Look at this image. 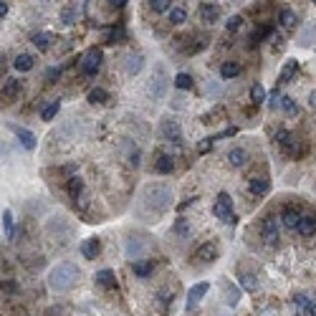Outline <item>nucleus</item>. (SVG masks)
Wrapping results in <instances>:
<instances>
[{"label":"nucleus","instance_id":"nucleus-1","mask_svg":"<svg viewBox=\"0 0 316 316\" xmlns=\"http://www.w3.org/2000/svg\"><path fill=\"white\" fill-rule=\"evenodd\" d=\"M76 279H78V268L73 263H58L48 273V286H51V291L63 294V291H68L76 284Z\"/></svg>","mask_w":316,"mask_h":316},{"label":"nucleus","instance_id":"nucleus-2","mask_svg":"<svg viewBox=\"0 0 316 316\" xmlns=\"http://www.w3.org/2000/svg\"><path fill=\"white\" fill-rule=\"evenodd\" d=\"M101 61H104V51L96 46V48H89L86 51V56H84V61H81V68H84V76H96V71H99V66H101Z\"/></svg>","mask_w":316,"mask_h":316},{"label":"nucleus","instance_id":"nucleus-3","mask_svg":"<svg viewBox=\"0 0 316 316\" xmlns=\"http://www.w3.org/2000/svg\"><path fill=\"white\" fill-rule=\"evenodd\" d=\"M147 200H149L152 205L157 203V208L165 210V208L172 203V192H170V187H165V185H154V187L147 190Z\"/></svg>","mask_w":316,"mask_h":316},{"label":"nucleus","instance_id":"nucleus-4","mask_svg":"<svg viewBox=\"0 0 316 316\" xmlns=\"http://www.w3.org/2000/svg\"><path fill=\"white\" fill-rule=\"evenodd\" d=\"M213 213H215V218H218V220L235 223V218H233V203H230V195H228V192H220V195H218Z\"/></svg>","mask_w":316,"mask_h":316},{"label":"nucleus","instance_id":"nucleus-5","mask_svg":"<svg viewBox=\"0 0 316 316\" xmlns=\"http://www.w3.org/2000/svg\"><path fill=\"white\" fill-rule=\"evenodd\" d=\"M279 235H281V230H279L276 218H266L261 223V238H263L266 246H276V243H279Z\"/></svg>","mask_w":316,"mask_h":316},{"label":"nucleus","instance_id":"nucleus-6","mask_svg":"<svg viewBox=\"0 0 316 316\" xmlns=\"http://www.w3.org/2000/svg\"><path fill=\"white\" fill-rule=\"evenodd\" d=\"M210 291V284L208 281H203V284H195L190 291H187V309H195L197 304H200L203 299H205V294Z\"/></svg>","mask_w":316,"mask_h":316},{"label":"nucleus","instance_id":"nucleus-7","mask_svg":"<svg viewBox=\"0 0 316 316\" xmlns=\"http://www.w3.org/2000/svg\"><path fill=\"white\" fill-rule=\"evenodd\" d=\"M162 137H165L167 142H172V144H180V142H182V129H180V124L172 122V119H165V122H162Z\"/></svg>","mask_w":316,"mask_h":316},{"label":"nucleus","instance_id":"nucleus-8","mask_svg":"<svg viewBox=\"0 0 316 316\" xmlns=\"http://www.w3.org/2000/svg\"><path fill=\"white\" fill-rule=\"evenodd\" d=\"M20 81L18 78H8L5 81V86H3V91H0V101H15L18 96H20Z\"/></svg>","mask_w":316,"mask_h":316},{"label":"nucleus","instance_id":"nucleus-9","mask_svg":"<svg viewBox=\"0 0 316 316\" xmlns=\"http://www.w3.org/2000/svg\"><path fill=\"white\" fill-rule=\"evenodd\" d=\"M195 258H197V261H203V263L215 261V258H218V246H215V243H203L200 248L195 251Z\"/></svg>","mask_w":316,"mask_h":316},{"label":"nucleus","instance_id":"nucleus-10","mask_svg":"<svg viewBox=\"0 0 316 316\" xmlns=\"http://www.w3.org/2000/svg\"><path fill=\"white\" fill-rule=\"evenodd\" d=\"M165 91H167V81H165V73L160 71V73H157V78L152 76V84H149V94H152L154 99H162V96H165Z\"/></svg>","mask_w":316,"mask_h":316},{"label":"nucleus","instance_id":"nucleus-11","mask_svg":"<svg viewBox=\"0 0 316 316\" xmlns=\"http://www.w3.org/2000/svg\"><path fill=\"white\" fill-rule=\"evenodd\" d=\"M10 129H13V134L18 137V142H20L25 149H35L38 142H35V134H33V132H28V129H23V127H10Z\"/></svg>","mask_w":316,"mask_h":316},{"label":"nucleus","instance_id":"nucleus-12","mask_svg":"<svg viewBox=\"0 0 316 316\" xmlns=\"http://www.w3.org/2000/svg\"><path fill=\"white\" fill-rule=\"evenodd\" d=\"M99 251H101L99 238H86V241L81 243V256H84L86 261H94V258L99 256Z\"/></svg>","mask_w":316,"mask_h":316},{"label":"nucleus","instance_id":"nucleus-13","mask_svg":"<svg viewBox=\"0 0 316 316\" xmlns=\"http://www.w3.org/2000/svg\"><path fill=\"white\" fill-rule=\"evenodd\" d=\"M172 170H175V160L170 154H160V157H157V162H154V172L157 175H170Z\"/></svg>","mask_w":316,"mask_h":316},{"label":"nucleus","instance_id":"nucleus-14","mask_svg":"<svg viewBox=\"0 0 316 316\" xmlns=\"http://www.w3.org/2000/svg\"><path fill=\"white\" fill-rule=\"evenodd\" d=\"M200 18L205 23H215V20H220V8L215 3H203L200 5Z\"/></svg>","mask_w":316,"mask_h":316},{"label":"nucleus","instance_id":"nucleus-15","mask_svg":"<svg viewBox=\"0 0 316 316\" xmlns=\"http://www.w3.org/2000/svg\"><path fill=\"white\" fill-rule=\"evenodd\" d=\"M248 190H251L253 195L263 197V195H268V190H271V182H268V177H253V180L248 182Z\"/></svg>","mask_w":316,"mask_h":316},{"label":"nucleus","instance_id":"nucleus-16","mask_svg":"<svg viewBox=\"0 0 316 316\" xmlns=\"http://www.w3.org/2000/svg\"><path fill=\"white\" fill-rule=\"evenodd\" d=\"M33 66H35V58H33L30 53H18V56L13 58V68H15V71H23V73H25V71H30Z\"/></svg>","mask_w":316,"mask_h":316},{"label":"nucleus","instance_id":"nucleus-17","mask_svg":"<svg viewBox=\"0 0 316 316\" xmlns=\"http://www.w3.org/2000/svg\"><path fill=\"white\" fill-rule=\"evenodd\" d=\"M296 230H299L301 238H311V235L316 233V218H301L299 225H296Z\"/></svg>","mask_w":316,"mask_h":316},{"label":"nucleus","instance_id":"nucleus-18","mask_svg":"<svg viewBox=\"0 0 316 316\" xmlns=\"http://www.w3.org/2000/svg\"><path fill=\"white\" fill-rule=\"evenodd\" d=\"M228 162H230L233 167H243V165L248 162V152H246V149H241V147L230 149V152H228Z\"/></svg>","mask_w":316,"mask_h":316},{"label":"nucleus","instance_id":"nucleus-19","mask_svg":"<svg viewBox=\"0 0 316 316\" xmlns=\"http://www.w3.org/2000/svg\"><path fill=\"white\" fill-rule=\"evenodd\" d=\"M99 286H104V289H111V286H116V276H114V271L111 268H104V271H99L96 273V279H94Z\"/></svg>","mask_w":316,"mask_h":316},{"label":"nucleus","instance_id":"nucleus-20","mask_svg":"<svg viewBox=\"0 0 316 316\" xmlns=\"http://www.w3.org/2000/svg\"><path fill=\"white\" fill-rule=\"evenodd\" d=\"M299 220H301V215H299L294 208H286V210L281 213V223H284V228H289V230H296Z\"/></svg>","mask_w":316,"mask_h":316},{"label":"nucleus","instance_id":"nucleus-21","mask_svg":"<svg viewBox=\"0 0 316 316\" xmlns=\"http://www.w3.org/2000/svg\"><path fill=\"white\" fill-rule=\"evenodd\" d=\"M51 43H53V35H51V33H35V35H33V46H35L38 51H48Z\"/></svg>","mask_w":316,"mask_h":316},{"label":"nucleus","instance_id":"nucleus-22","mask_svg":"<svg viewBox=\"0 0 316 316\" xmlns=\"http://www.w3.org/2000/svg\"><path fill=\"white\" fill-rule=\"evenodd\" d=\"M299 71V61H286V66L281 68V76H279V81L281 84H289L291 78H294V73Z\"/></svg>","mask_w":316,"mask_h":316},{"label":"nucleus","instance_id":"nucleus-23","mask_svg":"<svg viewBox=\"0 0 316 316\" xmlns=\"http://www.w3.org/2000/svg\"><path fill=\"white\" fill-rule=\"evenodd\" d=\"M132 268H134V276H139V279H147V276L154 271V263H152V261H137V263H132Z\"/></svg>","mask_w":316,"mask_h":316},{"label":"nucleus","instance_id":"nucleus-24","mask_svg":"<svg viewBox=\"0 0 316 316\" xmlns=\"http://www.w3.org/2000/svg\"><path fill=\"white\" fill-rule=\"evenodd\" d=\"M142 66H144V61H142L139 53H132V56L127 58V73H129V76H137V73L142 71Z\"/></svg>","mask_w":316,"mask_h":316},{"label":"nucleus","instance_id":"nucleus-25","mask_svg":"<svg viewBox=\"0 0 316 316\" xmlns=\"http://www.w3.org/2000/svg\"><path fill=\"white\" fill-rule=\"evenodd\" d=\"M238 73H241V66L235 63V61H225V63L220 66V76H223V78H235Z\"/></svg>","mask_w":316,"mask_h":316},{"label":"nucleus","instance_id":"nucleus-26","mask_svg":"<svg viewBox=\"0 0 316 316\" xmlns=\"http://www.w3.org/2000/svg\"><path fill=\"white\" fill-rule=\"evenodd\" d=\"M58 109H61V101H48V104L43 106V111H41V119H43V122H51L53 116L58 114Z\"/></svg>","mask_w":316,"mask_h":316},{"label":"nucleus","instance_id":"nucleus-27","mask_svg":"<svg viewBox=\"0 0 316 316\" xmlns=\"http://www.w3.org/2000/svg\"><path fill=\"white\" fill-rule=\"evenodd\" d=\"M279 23H281L284 28H291V25L296 23V13H294L291 8H281V10H279Z\"/></svg>","mask_w":316,"mask_h":316},{"label":"nucleus","instance_id":"nucleus-28","mask_svg":"<svg viewBox=\"0 0 316 316\" xmlns=\"http://www.w3.org/2000/svg\"><path fill=\"white\" fill-rule=\"evenodd\" d=\"M89 101H91V104H104V101H109V91L101 89V86H94V89L89 91Z\"/></svg>","mask_w":316,"mask_h":316},{"label":"nucleus","instance_id":"nucleus-29","mask_svg":"<svg viewBox=\"0 0 316 316\" xmlns=\"http://www.w3.org/2000/svg\"><path fill=\"white\" fill-rule=\"evenodd\" d=\"M81 192H84V180L81 177H71L68 180V195L76 200V197H81Z\"/></svg>","mask_w":316,"mask_h":316},{"label":"nucleus","instance_id":"nucleus-30","mask_svg":"<svg viewBox=\"0 0 316 316\" xmlns=\"http://www.w3.org/2000/svg\"><path fill=\"white\" fill-rule=\"evenodd\" d=\"M238 299H241V289L228 284L225 286V301H228V306H235V304H238Z\"/></svg>","mask_w":316,"mask_h":316},{"label":"nucleus","instance_id":"nucleus-31","mask_svg":"<svg viewBox=\"0 0 316 316\" xmlns=\"http://www.w3.org/2000/svg\"><path fill=\"white\" fill-rule=\"evenodd\" d=\"M187 20V10L185 8H170V23L172 25H182Z\"/></svg>","mask_w":316,"mask_h":316},{"label":"nucleus","instance_id":"nucleus-32","mask_svg":"<svg viewBox=\"0 0 316 316\" xmlns=\"http://www.w3.org/2000/svg\"><path fill=\"white\" fill-rule=\"evenodd\" d=\"M192 84H195V81H192L190 73H177V76H175V86H177V89H185V91H187V89H192Z\"/></svg>","mask_w":316,"mask_h":316},{"label":"nucleus","instance_id":"nucleus-33","mask_svg":"<svg viewBox=\"0 0 316 316\" xmlns=\"http://www.w3.org/2000/svg\"><path fill=\"white\" fill-rule=\"evenodd\" d=\"M251 99H253L256 106L263 104V101H266V89H263L261 84H253V86H251Z\"/></svg>","mask_w":316,"mask_h":316},{"label":"nucleus","instance_id":"nucleus-34","mask_svg":"<svg viewBox=\"0 0 316 316\" xmlns=\"http://www.w3.org/2000/svg\"><path fill=\"white\" fill-rule=\"evenodd\" d=\"M149 8L154 13H167L172 8V0H149Z\"/></svg>","mask_w":316,"mask_h":316},{"label":"nucleus","instance_id":"nucleus-35","mask_svg":"<svg viewBox=\"0 0 316 316\" xmlns=\"http://www.w3.org/2000/svg\"><path fill=\"white\" fill-rule=\"evenodd\" d=\"M3 223H5V235H8V241H13L15 223H13V213H10V210H5V213H3Z\"/></svg>","mask_w":316,"mask_h":316},{"label":"nucleus","instance_id":"nucleus-36","mask_svg":"<svg viewBox=\"0 0 316 316\" xmlns=\"http://www.w3.org/2000/svg\"><path fill=\"white\" fill-rule=\"evenodd\" d=\"M294 139H296V137H294L291 132H286V129H279V132H276V142H279L284 149H286V147H289Z\"/></svg>","mask_w":316,"mask_h":316},{"label":"nucleus","instance_id":"nucleus-37","mask_svg":"<svg viewBox=\"0 0 316 316\" xmlns=\"http://www.w3.org/2000/svg\"><path fill=\"white\" fill-rule=\"evenodd\" d=\"M281 109L286 111V114H299V106H296V101L291 99V96H281Z\"/></svg>","mask_w":316,"mask_h":316},{"label":"nucleus","instance_id":"nucleus-38","mask_svg":"<svg viewBox=\"0 0 316 316\" xmlns=\"http://www.w3.org/2000/svg\"><path fill=\"white\" fill-rule=\"evenodd\" d=\"M241 284H243L246 291H256V289H258V281L253 279L251 273H241Z\"/></svg>","mask_w":316,"mask_h":316},{"label":"nucleus","instance_id":"nucleus-39","mask_svg":"<svg viewBox=\"0 0 316 316\" xmlns=\"http://www.w3.org/2000/svg\"><path fill=\"white\" fill-rule=\"evenodd\" d=\"M61 20H63V25H71V23H76V8H73V5L63 8V10H61Z\"/></svg>","mask_w":316,"mask_h":316},{"label":"nucleus","instance_id":"nucleus-40","mask_svg":"<svg viewBox=\"0 0 316 316\" xmlns=\"http://www.w3.org/2000/svg\"><path fill=\"white\" fill-rule=\"evenodd\" d=\"M241 25H243V15H230V18H228V23H225L228 33H235Z\"/></svg>","mask_w":316,"mask_h":316},{"label":"nucleus","instance_id":"nucleus-41","mask_svg":"<svg viewBox=\"0 0 316 316\" xmlns=\"http://www.w3.org/2000/svg\"><path fill=\"white\" fill-rule=\"evenodd\" d=\"M124 35H127V33H124V28H122V25H116V28H114V30L109 33L111 43H122V41H124Z\"/></svg>","mask_w":316,"mask_h":316},{"label":"nucleus","instance_id":"nucleus-42","mask_svg":"<svg viewBox=\"0 0 316 316\" xmlns=\"http://www.w3.org/2000/svg\"><path fill=\"white\" fill-rule=\"evenodd\" d=\"M175 233H180V235H187V233H190V228H187V220H185V218H177V220H175Z\"/></svg>","mask_w":316,"mask_h":316},{"label":"nucleus","instance_id":"nucleus-43","mask_svg":"<svg viewBox=\"0 0 316 316\" xmlns=\"http://www.w3.org/2000/svg\"><path fill=\"white\" fill-rule=\"evenodd\" d=\"M294 301H296V304H299V306H301V309H304V311H309V306H311V301H309V299H306V296H304V294H299V296H296V299H294Z\"/></svg>","mask_w":316,"mask_h":316},{"label":"nucleus","instance_id":"nucleus-44","mask_svg":"<svg viewBox=\"0 0 316 316\" xmlns=\"http://www.w3.org/2000/svg\"><path fill=\"white\" fill-rule=\"evenodd\" d=\"M215 139H203V144H200V154H205L208 149H210V144H213Z\"/></svg>","mask_w":316,"mask_h":316},{"label":"nucleus","instance_id":"nucleus-45","mask_svg":"<svg viewBox=\"0 0 316 316\" xmlns=\"http://www.w3.org/2000/svg\"><path fill=\"white\" fill-rule=\"evenodd\" d=\"M109 5H111V8H124L127 0H109Z\"/></svg>","mask_w":316,"mask_h":316},{"label":"nucleus","instance_id":"nucleus-46","mask_svg":"<svg viewBox=\"0 0 316 316\" xmlns=\"http://www.w3.org/2000/svg\"><path fill=\"white\" fill-rule=\"evenodd\" d=\"M8 15V3H3V0H0V18H5Z\"/></svg>","mask_w":316,"mask_h":316},{"label":"nucleus","instance_id":"nucleus-47","mask_svg":"<svg viewBox=\"0 0 316 316\" xmlns=\"http://www.w3.org/2000/svg\"><path fill=\"white\" fill-rule=\"evenodd\" d=\"M15 289H18V286H15V284H10V281H5V284H3V291H15Z\"/></svg>","mask_w":316,"mask_h":316},{"label":"nucleus","instance_id":"nucleus-48","mask_svg":"<svg viewBox=\"0 0 316 316\" xmlns=\"http://www.w3.org/2000/svg\"><path fill=\"white\" fill-rule=\"evenodd\" d=\"M309 104H311V106L316 109V94H311V96H309Z\"/></svg>","mask_w":316,"mask_h":316},{"label":"nucleus","instance_id":"nucleus-49","mask_svg":"<svg viewBox=\"0 0 316 316\" xmlns=\"http://www.w3.org/2000/svg\"><path fill=\"white\" fill-rule=\"evenodd\" d=\"M309 316H316V304H311V306H309Z\"/></svg>","mask_w":316,"mask_h":316},{"label":"nucleus","instance_id":"nucleus-50","mask_svg":"<svg viewBox=\"0 0 316 316\" xmlns=\"http://www.w3.org/2000/svg\"><path fill=\"white\" fill-rule=\"evenodd\" d=\"M311 3H314V5H316V0H311Z\"/></svg>","mask_w":316,"mask_h":316}]
</instances>
